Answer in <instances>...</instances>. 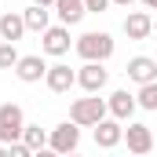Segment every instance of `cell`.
Returning <instances> with one entry per match:
<instances>
[{
    "label": "cell",
    "instance_id": "obj_23",
    "mask_svg": "<svg viewBox=\"0 0 157 157\" xmlns=\"http://www.w3.org/2000/svg\"><path fill=\"white\" fill-rule=\"evenodd\" d=\"M33 4H44V7H55V0H33Z\"/></svg>",
    "mask_w": 157,
    "mask_h": 157
},
{
    "label": "cell",
    "instance_id": "obj_2",
    "mask_svg": "<svg viewBox=\"0 0 157 157\" xmlns=\"http://www.w3.org/2000/svg\"><path fill=\"white\" fill-rule=\"evenodd\" d=\"M106 99H99V91H88V99H73L70 106V121H77L80 128H95L99 121L106 117Z\"/></svg>",
    "mask_w": 157,
    "mask_h": 157
},
{
    "label": "cell",
    "instance_id": "obj_13",
    "mask_svg": "<svg viewBox=\"0 0 157 157\" xmlns=\"http://www.w3.org/2000/svg\"><path fill=\"white\" fill-rule=\"evenodd\" d=\"M124 33H128V40H146L154 33V18H150L146 11H132V15L124 18Z\"/></svg>",
    "mask_w": 157,
    "mask_h": 157
},
{
    "label": "cell",
    "instance_id": "obj_18",
    "mask_svg": "<svg viewBox=\"0 0 157 157\" xmlns=\"http://www.w3.org/2000/svg\"><path fill=\"white\" fill-rule=\"evenodd\" d=\"M139 106L143 110H157V80H146V84H139Z\"/></svg>",
    "mask_w": 157,
    "mask_h": 157
},
{
    "label": "cell",
    "instance_id": "obj_4",
    "mask_svg": "<svg viewBox=\"0 0 157 157\" xmlns=\"http://www.w3.org/2000/svg\"><path fill=\"white\" fill-rule=\"evenodd\" d=\"M22 132H26V113H22V106L4 102V106H0V143H15V139H22Z\"/></svg>",
    "mask_w": 157,
    "mask_h": 157
},
{
    "label": "cell",
    "instance_id": "obj_6",
    "mask_svg": "<svg viewBox=\"0 0 157 157\" xmlns=\"http://www.w3.org/2000/svg\"><path fill=\"white\" fill-rule=\"evenodd\" d=\"M77 84L84 91H102V88L110 84V70H106L102 62H84L77 70Z\"/></svg>",
    "mask_w": 157,
    "mask_h": 157
},
{
    "label": "cell",
    "instance_id": "obj_11",
    "mask_svg": "<svg viewBox=\"0 0 157 157\" xmlns=\"http://www.w3.org/2000/svg\"><path fill=\"white\" fill-rule=\"evenodd\" d=\"M124 73H128V80H135V84H146V80H157V59H146V55H135V59H128Z\"/></svg>",
    "mask_w": 157,
    "mask_h": 157
},
{
    "label": "cell",
    "instance_id": "obj_7",
    "mask_svg": "<svg viewBox=\"0 0 157 157\" xmlns=\"http://www.w3.org/2000/svg\"><path fill=\"white\" fill-rule=\"evenodd\" d=\"M44 84H48V91H55V95H66V91L77 84V73H73L66 62H55V66H48Z\"/></svg>",
    "mask_w": 157,
    "mask_h": 157
},
{
    "label": "cell",
    "instance_id": "obj_3",
    "mask_svg": "<svg viewBox=\"0 0 157 157\" xmlns=\"http://www.w3.org/2000/svg\"><path fill=\"white\" fill-rule=\"evenodd\" d=\"M80 146V124L77 121H62L48 132V150L51 154H73Z\"/></svg>",
    "mask_w": 157,
    "mask_h": 157
},
{
    "label": "cell",
    "instance_id": "obj_5",
    "mask_svg": "<svg viewBox=\"0 0 157 157\" xmlns=\"http://www.w3.org/2000/svg\"><path fill=\"white\" fill-rule=\"evenodd\" d=\"M40 51H44V55H55V59H62V55L70 51V26H66V22H59V26H48V29L40 33Z\"/></svg>",
    "mask_w": 157,
    "mask_h": 157
},
{
    "label": "cell",
    "instance_id": "obj_15",
    "mask_svg": "<svg viewBox=\"0 0 157 157\" xmlns=\"http://www.w3.org/2000/svg\"><path fill=\"white\" fill-rule=\"evenodd\" d=\"M55 15L66 26H77L80 18L88 15V7H84V0H55Z\"/></svg>",
    "mask_w": 157,
    "mask_h": 157
},
{
    "label": "cell",
    "instance_id": "obj_16",
    "mask_svg": "<svg viewBox=\"0 0 157 157\" xmlns=\"http://www.w3.org/2000/svg\"><path fill=\"white\" fill-rule=\"evenodd\" d=\"M22 18H26V29H37V33H44V29L51 26V11H48L44 4L26 7V11H22Z\"/></svg>",
    "mask_w": 157,
    "mask_h": 157
},
{
    "label": "cell",
    "instance_id": "obj_19",
    "mask_svg": "<svg viewBox=\"0 0 157 157\" xmlns=\"http://www.w3.org/2000/svg\"><path fill=\"white\" fill-rule=\"evenodd\" d=\"M18 59H22V55H18V48H15L11 40H0V70H15V66H18Z\"/></svg>",
    "mask_w": 157,
    "mask_h": 157
},
{
    "label": "cell",
    "instance_id": "obj_22",
    "mask_svg": "<svg viewBox=\"0 0 157 157\" xmlns=\"http://www.w3.org/2000/svg\"><path fill=\"white\" fill-rule=\"evenodd\" d=\"M143 7H150V11H157V0H139Z\"/></svg>",
    "mask_w": 157,
    "mask_h": 157
},
{
    "label": "cell",
    "instance_id": "obj_24",
    "mask_svg": "<svg viewBox=\"0 0 157 157\" xmlns=\"http://www.w3.org/2000/svg\"><path fill=\"white\" fill-rule=\"evenodd\" d=\"M154 33H157V18H154Z\"/></svg>",
    "mask_w": 157,
    "mask_h": 157
},
{
    "label": "cell",
    "instance_id": "obj_8",
    "mask_svg": "<svg viewBox=\"0 0 157 157\" xmlns=\"http://www.w3.org/2000/svg\"><path fill=\"white\" fill-rule=\"evenodd\" d=\"M44 73H48L44 55H22L18 66H15V77L22 80V84H37V80H44Z\"/></svg>",
    "mask_w": 157,
    "mask_h": 157
},
{
    "label": "cell",
    "instance_id": "obj_21",
    "mask_svg": "<svg viewBox=\"0 0 157 157\" xmlns=\"http://www.w3.org/2000/svg\"><path fill=\"white\" fill-rule=\"evenodd\" d=\"M110 4H117V7H132L135 0H110Z\"/></svg>",
    "mask_w": 157,
    "mask_h": 157
},
{
    "label": "cell",
    "instance_id": "obj_14",
    "mask_svg": "<svg viewBox=\"0 0 157 157\" xmlns=\"http://www.w3.org/2000/svg\"><path fill=\"white\" fill-rule=\"evenodd\" d=\"M0 37L11 40V44H18V40L26 37V18L18 15V11H7V15H0Z\"/></svg>",
    "mask_w": 157,
    "mask_h": 157
},
{
    "label": "cell",
    "instance_id": "obj_9",
    "mask_svg": "<svg viewBox=\"0 0 157 157\" xmlns=\"http://www.w3.org/2000/svg\"><path fill=\"white\" fill-rule=\"evenodd\" d=\"M124 143H128L132 154H150L154 150V132L146 124H128L124 128Z\"/></svg>",
    "mask_w": 157,
    "mask_h": 157
},
{
    "label": "cell",
    "instance_id": "obj_10",
    "mask_svg": "<svg viewBox=\"0 0 157 157\" xmlns=\"http://www.w3.org/2000/svg\"><path fill=\"white\" fill-rule=\"evenodd\" d=\"M106 106H110V113L117 121H132V113H135V106H139V99L128 91V88H117L110 99H106Z\"/></svg>",
    "mask_w": 157,
    "mask_h": 157
},
{
    "label": "cell",
    "instance_id": "obj_17",
    "mask_svg": "<svg viewBox=\"0 0 157 157\" xmlns=\"http://www.w3.org/2000/svg\"><path fill=\"white\" fill-rule=\"evenodd\" d=\"M22 143H26L33 154H40V150L48 146V132H44L40 124H26V132H22Z\"/></svg>",
    "mask_w": 157,
    "mask_h": 157
},
{
    "label": "cell",
    "instance_id": "obj_1",
    "mask_svg": "<svg viewBox=\"0 0 157 157\" xmlns=\"http://www.w3.org/2000/svg\"><path fill=\"white\" fill-rule=\"evenodd\" d=\"M77 55L84 62H106V59H113V37L110 33H102V29H91V33H80L77 37Z\"/></svg>",
    "mask_w": 157,
    "mask_h": 157
},
{
    "label": "cell",
    "instance_id": "obj_20",
    "mask_svg": "<svg viewBox=\"0 0 157 157\" xmlns=\"http://www.w3.org/2000/svg\"><path fill=\"white\" fill-rule=\"evenodd\" d=\"M84 7L99 15V11H106V7H110V0H84Z\"/></svg>",
    "mask_w": 157,
    "mask_h": 157
},
{
    "label": "cell",
    "instance_id": "obj_12",
    "mask_svg": "<svg viewBox=\"0 0 157 157\" xmlns=\"http://www.w3.org/2000/svg\"><path fill=\"white\" fill-rule=\"evenodd\" d=\"M121 139H124V128H121V121L113 117V121H99L95 124V146H102V150H113Z\"/></svg>",
    "mask_w": 157,
    "mask_h": 157
}]
</instances>
